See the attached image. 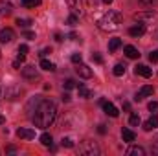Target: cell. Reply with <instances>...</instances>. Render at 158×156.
Returning <instances> with one entry per match:
<instances>
[{
    "label": "cell",
    "mask_w": 158,
    "mask_h": 156,
    "mask_svg": "<svg viewBox=\"0 0 158 156\" xmlns=\"http://www.w3.org/2000/svg\"><path fill=\"white\" fill-rule=\"evenodd\" d=\"M55 116H57V107H55V103L50 101V99H39L37 105H35V110L30 114L33 125L39 127V129L50 127V125L55 121Z\"/></svg>",
    "instance_id": "6da1fadb"
},
{
    "label": "cell",
    "mask_w": 158,
    "mask_h": 156,
    "mask_svg": "<svg viewBox=\"0 0 158 156\" xmlns=\"http://www.w3.org/2000/svg\"><path fill=\"white\" fill-rule=\"evenodd\" d=\"M119 22H121V15L118 11H109L98 20V28L101 31H114V30H118Z\"/></svg>",
    "instance_id": "7a4b0ae2"
},
{
    "label": "cell",
    "mask_w": 158,
    "mask_h": 156,
    "mask_svg": "<svg viewBox=\"0 0 158 156\" xmlns=\"http://www.w3.org/2000/svg\"><path fill=\"white\" fill-rule=\"evenodd\" d=\"M79 153H81V154H85V156H98L101 151H99L98 143H94V142L86 140V142H83V143L79 145Z\"/></svg>",
    "instance_id": "3957f363"
},
{
    "label": "cell",
    "mask_w": 158,
    "mask_h": 156,
    "mask_svg": "<svg viewBox=\"0 0 158 156\" xmlns=\"http://www.w3.org/2000/svg\"><path fill=\"white\" fill-rule=\"evenodd\" d=\"M134 20L145 24V22H153V20H158V13L155 9H149V11H140V13H134Z\"/></svg>",
    "instance_id": "277c9868"
},
{
    "label": "cell",
    "mask_w": 158,
    "mask_h": 156,
    "mask_svg": "<svg viewBox=\"0 0 158 156\" xmlns=\"http://www.w3.org/2000/svg\"><path fill=\"white\" fill-rule=\"evenodd\" d=\"M99 105L103 107V110H105V114H107V116H110V117H118L119 116V110L112 105V103H109V101L101 99V101H99Z\"/></svg>",
    "instance_id": "5b68a950"
},
{
    "label": "cell",
    "mask_w": 158,
    "mask_h": 156,
    "mask_svg": "<svg viewBox=\"0 0 158 156\" xmlns=\"http://www.w3.org/2000/svg\"><path fill=\"white\" fill-rule=\"evenodd\" d=\"M20 94H22V88H20L19 84H13V86L6 88V99H9V101H13V99L20 97Z\"/></svg>",
    "instance_id": "8992f818"
},
{
    "label": "cell",
    "mask_w": 158,
    "mask_h": 156,
    "mask_svg": "<svg viewBox=\"0 0 158 156\" xmlns=\"http://www.w3.org/2000/svg\"><path fill=\"white\" fill-rule=\"evenodd\" d=\"M22 77L24 79H30V81H35V79H39V72H37V68L35 66H24L22 68Z\"/></svg>",
    "instance_id": "52a82bcc"
},
{
    "label": "cell",
    "mask_w": 158,
    "mask_h": 156,
    "mask_svg": "<svg viewBox=\"0 0 158 156\" xmlns=\"http://www.w3.org/2000/svg\"><path fill=\"white\" fill-rule=\"evenodd\" d=\"M76 72H77L79 77H83V79H90L92 77V68L86 66V64H83V63L76 64Z\"/></svg>",
    "instance_id": "ba28073f"
},
{
    "label": "cell",
    "mask_w": 158,
    "mask_h": 156,
    "mask_svg": "<svg viewBox=\"0 0 158 156\" xmlns=\"http://www.w3.org/2000/svg\"><path fill=\"white\" fill-rule=\"evenodd\" d=\"M66 4H68V7L72 9L74 15H77V17L83 15V0H66Z\"/></svg>",
    "instance_id": "9c48e42d"
},
{
    "label": "cell",
    "mask_w": 158,
    "mask_h": 156,
    "mask_svg": "<svg viewBox=\"0 0 158 156\" xmlns=\"http://www.w3.org/2000/svg\"><path fill=\"white\" fill-rule=\"evenodd\" d=\"M13 39H15V31H13L11 28L0 30V42H2V44H7V42H11Z\"/></svg>",
    "instance_id": "30bf717a"
},
{
    "label": "cell",
    "mask_w": 158,
    "mask_h": 156,
    "mask_svg": "<svg viewBox=\"0 0 158 156\" xmlns=\"http://www.w3.org/2000/svg\"><path fill=\"white\" fill-rule=\"evenodd\" d=\"M153 92H155V90H153V86H151V84H145V86H142V88L136 92V97H134V99H136V101H142L143 97L153 96Z\"/></svg>",
    "instance_id": "8fae6325"
},
{
    "label": "cell",
    "mask_w": 158,
    "mask_h": 156,
    "mask_svg": "<svg viewBox=\"0 0 158 156\" xmlns=\"http://www.w3.org/2000/svg\"><path fill=\"white\" fill-rule=\"evenodd\" d=\"M134 74L136 76H142V77H151L153 76V70L149 66H145V64H136L134 66Z\"/></svg>",
    "instance_id": "7c38bea8"
},
{
    "label": "cell",
    "mask_w": 158,
    "mask_h": 156,
    "mask_svg": "<svg viewBox=\"0 0 158 156\" xmlns=\"http://www.w3.org/2000/svg\"><path fill=\"white\" fill-rule=\"evenodd\" d=\"M13 13V4L9 0H0V15L2 17H9Z\"/></svg>",
    "instance_id": "4fadbf2b"
},
{
    "label": "cell",
    "mask_w": 158,
    "mask_h": 156,
    "mask_svg": "<svg viewBox=\"0 0 158 156\" xmlns=\"http://www.w3.org/2000/svg\"><path fill=\"white\" fill-rule=\"evenodd\" d=\"M17 136L20 140H33L35 138V130L33 129H19L17 130Z\"/></svg>",
    "instance_id": "5bb4252c"
},
{
    "label": "cell",
    "mask_w": 158,
    "mask_h": 156,
    "mask_svg": "<svg viewBox=\"0 0 158 156\" xmlns=\"http://www.w3.org/2000/svg\"><path fill=\"white\" fill-rule=\"evenodd\" d=\"M158 129V116H151L145 123H143V130L145 132H151V130H155Z\"/></svg>",
    "instance_id": "9a60e30c"
},
{
    "label": "cell",
    "mask_w": 158,
    "mask_h": 156,
    "mask_svg": "<svg viewBox=\"0 0 158 156\" xmlns=\"http://www.w3.org/2000/svg\"><path fill=\"white\" fill-rule=\"evenodd\" d=\"M143 33H145V24H142V22H140L138 26H132V28L129 30V35H131V37H142Z\"/></svg>",
    "instance_id": "2e32d148"
},
{
    "label": "cell",
    "mask_w": 158,
    "mask_h": 156,
    "mask_svg": "<svg viewBox=\"0 0 158 156\" xmlns=\"http://www.w3.org/2000/svg\"><path fill=\"white\" fill-rule=\"evenodd\" d=\"M121 138H123V142L131 143V142H134V140H136V134H134L131 129H123V130H121Z\"/></svg>",
    "instance_id": "e0dca14e"
},
{
    "label": "cell",
    "mask_w": 158,
    "mask_h": 156,
    "mask_svg": "<svg viewBox=\"0 0 158 156\" xmlns=\"http://www.w3.org/2000/svg\"><path fill=\"white\" fill-rule=\"evenodd\" d=\"M125 55H127L129 59H138V57H140V51H138L134 46L129 44V46H125Z\"/></svg>",
    "instance_id": "ac0fdd59"
},
{
    "label": "cell",
    "mask_w": 158,
    "mask_h": 156,
    "mask_svg": "<svg viewBox=\"0 0 158 156\" xmlns=\"http://www.w3.org/2000/svg\"><path fill=\"white\" fill-rule=\"evenodd\" d=\"M127 156H145V149L143 147H131V149H127Z\"/></svg>",
    "instance_id": "d6986e66"
},
{
    "label": "cell",
    "mask_w": 158,
    "mask_h": 156,
    "mask_svg": "<svg viewBox=\"0 0 158 156\" xmlns=\"http://www.w3.org/2000/svg\"><path fill=\"white\" fill-rule=\"evenodd\" d=\"M40 143H42L44 147H50V145L53 143V138H52V134H48V132L40 134Z\"/></svg>",
    "instance_id": "ffe728a7"
},
{
    "label": "cell",
    "mask_w": 158,
    "mask_h": 156,
    "mask_svg": "<svg viewBox=\"0 0 158 156\" xmlns=\"http://www.w3.org/2000/svg\"><path fill=\"white\" fill-rule=\"evenodd\" d=\"M77 92H79V97H85V99L92 97V92H90L86 86H83V84H79V86H77Z\"/></svg>",
    "instance_id": "44dd1931"
},
{
    "label": "cell",
    "mask_w": 158,
    "mask_h": 156,
    "mask_svg": "<svg viewBox=\"0 0 158 156\" xmlns=\"http://www.w3.org/2000/svg\"><path fill=\"white\" fill-rule=\"evenodd\" d=\"M40 68H42V70H48V72H53V70H55V64H53L52 61H48V59H42V61H40Z\"/></svg>",
    "instance_id": "7402d4cb"
},
{
    "label": "cell",
    "mask_w": 158,
    "mask_h": 156,
    "mask_svg": "<svg viewBox=\"0 0 158 156\" xmlns=\"http://www.w3.org/2000/svg\"><path fill=\"white\" fill-rule=\"evenodd\" d=\"M119 46H121V39H110V42H109V51H116Z\"/></svg>",
    "instance_id": "603a6c76"
},
{
    "label": "cell",
    "mask_w": 158,
    "mask_h": 156,
    "mask_svg": "<svg viewBox=\"0 0 158 156\" xmlns=\"http://www.w3.org/2000/svg\"><path fill=\"white\" fill-rule=\"evenodd\" d=\"M112 72H114V76H123V74H125V64H121V63H118V64H116V66H114V70H112Z\"/></svg>",
    "instance_id": "cb8c5ba5"
},
{
    "label": "cell",
    "mask_w": 158,
    "mask_h": 156,
    "mask_svg": "<svg viewBox=\"0 0 158 156\" xmlns=\"http://www.w3.org/2000/svg\"><path fill=\"white\" fill-rule=\"evenodd\" d=\"M20 2H22L24 7H35V6L40 4V0H20Z\"/></svg>",
    "instance_id": "d4e9b609"
},
{
    "label": "cell",
    "mask_w": 158,
    "mask_h": 156,
    "mask_svg": "<svg viewBox=\"0 0 158 156\" xmlns=\"http://www.w3.org/2000/svg\"><path fill=\"white\" fill-rule=\"evenodd\" d=\"M63 86H64V90H72V88H76L77 84H76V81H74V79H66V81L63 83Z\"/></svg>",
    "instance_id": "484cf974"
},
{
    "label": "cell",
    "mask_w": 158,
    "mask_h": 156,
    "mask_svg": "<svg viewBox=\"0 0 158 156\" xmlns=\"http://www.w3.org/2000/svg\"><path fill=\"white\" fill-rule=\"evenodd\" d=\"M17 24H19L20 28H28V26L31 24V20H30V18H17Z\"/></svg>",
    "instance_id": "4316f807"
},
{
    "label": "cell",
    "mask_w": 158,
    "mask_h": 156,
    "mask_svg": "<svg viewBox=\"0 0 158 156\" xmlns=\"http://www.w3.org/2000/svg\"><path fill=\"white\" fill-rule=\"evenodd\" d=\"M129 123H131L132 127H138V125H140V116H138V114H132L131 119H129Z\"/></svg>",
    "instance_id": "83f0119b"
},
{
    "label": "cell",
    "mask_w": 158,
    "mask_h": 156,
    "mask_svg": "<svg viewBox=\"0 0 158 156\" xmlns=\"http://www.w3.org/2000/svg\"><path fill=\"white\" fill-rule=\"evenodd\" d=\"M61 145H63V147H68V149H72V147H74V142H72L70 138H63Z\"/></svg>",
    "instance_id": "f1b7e54d"
},
{
    "label": "cell",
    "mask_w": 158,
    "mask_h": 156,
    "mask_svg": "<svg viewBox=\"0 0 158 156\" xmlns=\"http://www.w3.org/2000/svg\"><path fill=\"white\" fill-rule=\"evenodd\" d=\"M77 15H74V13H72V15H70V17H68V20H66V22H68V24H70V26H76V24H77Z\"/></svg>",
    "instance_id": "f546056e"
},
{
    "label": "cell",
    "mask_w": 158,
    "mask_h": 156,
    "mask_svg": "<svg viewBox=\"0 0 158 156\" xmlns=\"http://www.w3.org/2000/svg\"><path fill=\"white\" fill-rule=\"evenodd\" d=\"M28 51H30V48H28V44H20V46H19V53H20V55H26Z\"/></svg>",
    "instance_id": "4dcf8cb0"
},
{
    "label": "cell",
    "mask_w": 158,
    "mask_h": 156,
    "mask_svg": "<svg viewBox=\"0 0 158 156\" xmlns=\"http://www.w3.org/2000/svg\"><path fill=\"white\" fill-rule=\"evenodd\" d=\"M149 61H151V63H158V50L151 51V55H149Z\"/></svg>",
    "instance_id": "1f68e13d"
},
{
    "label": "cell",
    "mask_w": 158,
    "mask_h": 156,
    "mask_svg": "<svg viewBox=\"0 0 158 156\" xmlns=\"http://www.w3.org/2000/svg\"><path fill=\"white\" fill-rule=\"evenodd\" d=\"M92 61H94V63H98V64H101V63H103V59H101V55H99V53H92Z\"/></svg>",
    "instance_id": "d6a6232c"
},
{
    "label": "cell",
    "mask_w": 158,
    "mask_h": 156,
    "mask_svg": "<svg viewBox=\"0 0 158 156\" xmlns=\"http://www.w3.org/2000/svg\"><path fill=\"white\" fill-rule=\"evenodd\" d=\"M81 59H83V57H81V53H74V55H72V63H74V64H79V63H81Z\"/></svg>",
    "instance_id": "836d02e7"
},
{
    "label": "cell",
    "mask_w": 158,
    "mask_h": 156,
    "mask_svg": "<svg viewBox=\"0 0 158 156\" xmlns=\"http://www.w3.org/2000/svg\"><path fill=\"white\" fill-rule=\"evenodd\" d=\"M143 6H156L158 4V0H140Z\"/></svg>",
    "instance_id": "e575fe53"
},
{
    "label": "cell",
    "mask_w": 158,
    "mask_h": 156,
    "mask_svg": "<svg viewBox=\"0 0 158 156\" xmlns=\"http://www.w3.org/2000/svg\"><path fill=\"white\" fill-rule=\"evenodd\" d=\"M156 109H158V103H156V101H151V103H149V110H151V112H155Z\"/></svg>",
    "instance_id": "d590c367"
},
{
    "label": "cell",
    "mask_w": 158,
    "mask_h": 156,
    "mask_svg": "<svg viewBox=\"0 0 158 156\" xmlns=\"http://www.w3.org/2000/svg\"><path fill=\"white\" fill-rule=\"evenodd\" d=\"M24 37L26 39H35V33L33 31H24Z\"/></svg>",
    "instance_id": "8d00e7d4"
},
{
    "label": "cell",
    "mask_w": 158,
    "mask_h": 156,
    "mask_svg": "<svg viewBox=\"0 0 158 156\" xmlns=\"http://www.w3.org/2000/svg\"><path fill=\"white\" fill-rule=\"evenodd\" d=\"M98 132H99V134H105V132H107L105 125H99V127H98Z\"/></svg>",
    "instance_id": "74e56055"
},
{
    "label": "cell",
    "mask_w": 158,
    "mask_h": 156,
    "mask_svg": "<svg viewBox=\"0 0 158 156\" xmlns=\"http://www.w3.org/2000/svg\"><path fill=\"white\" fill-rule=\"evenodd\" d=\"M48 53H52V48H44V50H42V53H40V55H42V57H44V55H48Z\"/></svg>",
    "instance_id": "f35d334b"
},
{
    "label": "cell",
    "mask_w": 158,
    "mask_h": 156,
    "mask_svg": "<svg viewBox=\"0 0 158 156\" xmlns=\"http://www.w3.org/2000/svg\"><path fill=\"white\" fill-rule=\"evenodd\" d=\"M70 99H72V97H70V94H63V101H66V103H68Z\"/></svg>",
    "instance_id": "ab89813d"
},
{
    "label": "cell",
    "mask_w": 158,
    "mask_h": 156,
    "mask_svg": "<svg viewBox=\"0 0 158 156\" xmlns=\"http://www.w3.org/2000/svg\"><path fill=\"white\" fill-rule=\"evenodd\" d=\"M123 110H131V103H123Z\"/></svg>",
    "instance_id": "60d3db41"
},
{
    "label": "cell",
    "mask_w": 158,
    "mask_h": 156,
    "mask_svg": "<svg viewBox=\"0 0 158 156\" xmlns=\"http://www.w3.org/2000/svg\"><path fill=\"white\" fill-rule=\"evenodd\" d=\"M153 153H155V154H158V140H156V143H155V147H153Z\"/></svg>",
    "instance_id": "b9f144b4"
},
{
    "label": "cell",
    "mask_w": 158,
    "mask_h": 156,
    "mask_svg": "<svg viewBox=\"0 0 158 156\" xmlns=\"http://www.w3.org/2000/svg\"><path fill=\"white\" fill-rule=\"evenodd\" d=\"M68 39H72V40H76V39H77V35H76V33H70V35H68Z\"/></svg>",
    "instance_id": "7bdbcfd3"
},
{
    "label": "cell",
    "mask_w": 158,
    "mask_h": 156,
    "mask_svg": "<svg viewBox=\"0 0 158 156\" xmlns=\"http://www.w3.org/2000/svg\"><path fill=\"white\" fill-rule=\"evenodd\" d=\"M55 40H57V42H61V40H63V37H61L59 33H55Z\"/></svg>",
    "instance_id": "ee69618b"
},
{
    "label": "cell",
    "mask_w": 158,
    "mask_h": 156,
    "mask_svg": "<svg viewBox=\"0 0 158 156\" xmlns=\"http://www.w3.org/2000/svg\"><path fill=\"white\" fill-rule=\"evenodd\" d=\"M4 123H6V117H4V116H0V125H4Z\"/></svg>",
    "instance_id": "f6af8a7d"
},
{
    "label": "cell",
    "mask_w": 158,
    "mask_h": 156,
    "mask_svg": "<svg viewBox=\"0 0 158 156\" xmlns=\"http://www.w3.org/2000/svg\"><path fill=\"white\" fill-rule=\"evenodd\" d=\"M103 4H107V6H110V4H112V0H103Z\"/></svg>",
    "instance_id": "bcb514c9"
}]
</instances>
